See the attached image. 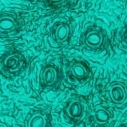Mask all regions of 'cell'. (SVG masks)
Segmentation results:
<instances>
[{
	"label": "cell",
	"mask_w": 127,
	"mask_h": 127,
	"mask_svg": "<svg viewBox=\"0 0 127 127\" xmlns=\"http://www.w3.org/2000/svg\"><path fill=\"white\" fill-rule=\"evenodd\" d=\"M48 1L53 5L60 6L65 4L67 0H48Z\"/></svg>",
	"instance_id": "8fae6325"
},
{
	"label": "cell",
	"mask_w": 127,
	"mask_h": 127,
	"mask_svg": "<svg viewBox=\"0 0 127 127\" xmlns=\"http://www.w3.org/2000/svg\"><path fill=\"white\" fill-rule=\"evenodd\" d=\"M17 27V21L13 16L3 15L0 17V32L10 33L15 31Z\"/></svg>",
	"instance_id": "ba28073f"
},
{
	"label": "cell",
	"mask_w": 127,
	"mask_h": 127,
	"mask_svg": "<svg viewBox=\"0 0 127 127\" xmlns=\"http://www.w3.org/2000/svg\"><path fill=\"white\" fill-rule=\"evenodd\" d=\"M65 113L67 117L73 121H79L85 114L84 104L78 99H73L68 103Z\"/></svg>",
	"instance_id": "3957f363"
},
{
	"label": "cell",
	"mask_w": 127,
	"mask_h": 127,
	"mask_svg": "<svg viewBox=\"0 0 127 127\" xmlns=\"http://www.w3.org/2000/svg\"></svg>",
	"instance_id": "7c38bea8"
},
{
	"label": "cell",
	"mask_w": 127,
	"mask_h": 127,
	"mask_svg": "<svg viewBox=\"0 0 127 127\" xmlns=\"http://www.w3.org/2000/svg\"><path fill=\"white\" fill-rule=\"evenodd\" d=\"M109 94L113 103L122 104L127 99V87L122 82L115 81L110 85Z\"/></svg>",
	"instance_id": "7a4b0ae2"
},
{
	"label": "cell",
	"mask_w": 127,
	"mask_h": 127,
	"mask_svg": "<svg viewBox=\"0 0 127 127\" xmlns=\"http://www.w3.org/2000/svg\"><path fill=\"white\" fill-rule=\"evenodd\" d=\"M40 77L44 85L51 87L56 84L58 79V71L54 65H47L42 70Z\"/></svg>",
	"instance_id": "277c9868"
},
{
	"label": "cell",
	"mask_w": 127,
	"mask_h": 127,
	"mask_svg": "<svg viewBox=\"0 0 127 127\" xmlns=\"http://www.w3.org/2000/svg\"><path fill=\"white\" fill-rule=\"evenodd\" d=\"M28 127H44L48 125L47 117L40 112L33 113L28 121Z\"/></svg>",
	"instance_id": "30bf717a"
},
{
	"label": "cell",
	"mask_w": 127,
	"mask_h": 127,
	"mask_svg": "<svg viewBox=\"0 0 127 127\" xmlns=\"http://www.w3.org/2000/svg\"><path fill=\"white\" fill-rule=\"evenodd\" d=\"M104 41L105 36L103 32L95 28L87 30L83 37L84 45L90 49H99L103 45Z\"/></svg>",
	"instance_id": "6da1fadb"
},
{
	"label": "cell",
	"mask_w": 127,
	"mask_h": 127,
	"mask_svg": "<svg viewBox=\"0 0 127 127\" xmlns=\"http://www.w3.org/2000/svg\"><path fill=\"white\" fill-rule=\"evenodd\" d=\"M4 65L10 72L15 73L20 71L23 67V60L19 54L13 53L5 58Z\"/></svg>",
	"instance_id": "8992f818"
},
{
	"label": "cell",
	"mask_w": 127,
	"mask_h": 127,
	"mask_svg": "<svg viewBox=\"0 0 127 127\" xmlns=\"http://www.w3.org/2000/svg\"><path fill=\"white\" fill-rule=\"evenodd\" d=\"M69 73L76 79H84L89 75V69L85 63L76 62L70 65Z\"/></svg>",
	"instance_id": "52a82bcc"
},
{
	"label": "cell",
	"mask_w": 127,
	"mask_h": 127,
	"mask_svg": "<svg viewBox=\"0 0 127 127\" xmlns=\"http://www.w3.org/2000/svg\"><path fill=\"white\" fill-rule=\"evenodd\" d=\"M111 116L110 111L104 106H97L93 112L95 122L100 125H105L109 123L111 119Z\"/></svg>",
	"instance_id": "9c48e42d"
},
{
	"label": "cell",
	"mask_w": 127,
	"mask_h": 127,
	"mask_svg": "<svg viewBox=\"0 0 127 127\" xmlns=\"http://www.w3.org/2000/svg\"><path fill=\"white\" fill-rule=\"evenodd\" d=\"M71 33L70 27L66 23H59L55 26L53 31L54 38L59 43H65L69 40Z\"/></svg>",
	"instance_id": "5b68a950"
}]
</instances>
